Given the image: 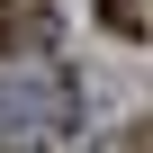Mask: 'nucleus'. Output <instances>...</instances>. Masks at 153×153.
<instances>
[{
  "instance_id": "7ed1b4c3",
  "label": "nucleus",
  "mask_w": 153,
  "mask_h": 153,
  "mask_svg": "<svg viewBox=\"0 0 153 153\" xmlns=\"http://www.w3.org/2000/svg\"><path fill=\"white\" fill-rule=\"evenodd\" d=\"M27 27H36V0H0V54H18Z\"/></svg>"
},
{
  "instance_id": "20e7f679",
  "label": "nucleus",
  "mask_w": 153,
  "mask_h": 153,
  "mask_svg": "<svg viewBox=\"0 0 153 153\" xmlns=\"http://www.w3.org/2000/svg\"><path fill=\"white\" fill-rule=\"evenodd\" d=\"M126 153H153V117H144V126H135V135H126Z\"/></svg>"
},
{
  "instance_id": "f03ea898",
  "label": "nucleus",
  "mask_w": 153,
  "mask_h": 153,
  "mask_svg": "<svg viewBox=\"0 0 153 153\" xmlns=\"http://www.w3.org/2000/svg\"><path fill=\"white\" fill-rule=\"evenodd\" d=\"M99 27L108 36H153V9L144 0H99Z\"/></svg>"
},
{
  "instance_id": "f257e3e1",
  "label": "nucleus",
  "mask_w": 153,
  "mask_h": 153,
  "mask_svg": "<svg viewBox=\"0 0 153 153\" xmlns=\"http://www.w3.org/2000/svg\"><path fill=\"white\" fill-rule=\"evenodd\" d=\"M63 117V81H45V99L27 108V90H0V153H36Z\"/></svg>"
}]
</instances>
